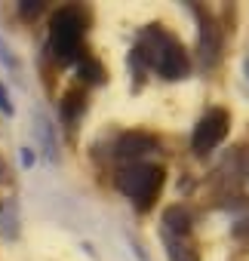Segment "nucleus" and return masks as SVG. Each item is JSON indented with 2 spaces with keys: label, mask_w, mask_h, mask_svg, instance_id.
<instances>
[{
  "label": "nucleus",
  "mask_w": 249,
  "mask_h": 261,
  "mask_svg": "<svg viewBox=\"0 0 249 261\" xmlns=\"http://www.w3.org/2000/svg\"><path fill=\"white\" fill-rule=\"evenodd\" d=\"M145 71H157L163 80H185L191 74V56L179 37H172L163 25H148L139 31L136 46L130 53Z\"/></svg>",
  "instance_id": "1"
},
{
  "label": "nucleus",
  "mask_w": 249,
  "mask_h": 261,
  "mask_svg": "<svg viewBox=\"0 0 249 261\" xmlns=\"http://www.w3.org/2000/svg\"><path fill=\"white\" fill-rule=\"evenodd\" d=\"M163 178L166 172L157 163H127L117 172V188L139 212H148L163 188Z\"/></svg>",
  "instance_id": "2"
},
{
  "label": "nucleus",
  "mask_w": 249,
  "mask_h": 261,
  "mask_svg": "<svg viewBox=\"0 0 249 261\" xmlns=\"http://www.w3.org/2000/svg\"><path fill=\"white\" fill-rule=\"evenodd\" d=\"M86 34V19L77 7H62L53 19H49V53L56 62L68 65L77 62L80 56V43Z\"/></svg>",
  "instance_id": "3"
},
{
  "label": "nucleus",
  "mask_w": 249,
  "mask_h": 261,
  "mask_svg": "<svg viewBox=\"0 0 249 261\" xmlns=\"http://www.w3.org/2000/svg\"><path fill=\"white\" fill-rule=\"evenodd\" d=\"M228 126H231V114L225 108H209L197 126H194V136H191V148L197 154H209L215 151L225 139H228Z\"/></svg>",
  "instance_id": "4"
},
{
  "label": "nucleus",
  "mask_w": 249,
  "mask_h": 261,
  "mask_svg": "<svg viewBox=\"0 0 249 261\" xmlns=\"http://www.w3.org/2000/svg\"><path fill=\"white\" fill-rule=\"evenodd\" d=\"M194 13H197V22H200V59H203L206 68H212L221 56V28H218L212 13H206L200 7H194Z\"/></svg>",
  "instance_id": "5"
},
{
  "label": "nucleus",
  "mask_w": 249,
  "mask_h": 261,
  "mask_svg": "<svg viewBox=\"0 0 249 261\" xmlns=\"http://www.w3.org/2000/svg\"><path fill=\"white\" fill-rule=\"evenodd\" d=\"M157 148H160V142L151 133H123L114 145V157L123 163H139V157H145Z\"/></svg>",
  "instance_id": "6"
},
{
  "label": "nucleus",
  "mask_w": 249,
  "mask_h": 261,
  "mask_svg": "<svg viewBox=\"0 0 249 261\" xmlns=\"http://www.w3.org/2000/svg\"><path fill=\"white\" fill-rule=\"evenodd\" d=\"M160 233H169V237H191V215L188 209L182 206H169L160 218Z\"/></svg>",
  "instance_id": "7"
},
{
  "label": "nucleus",
  "mask_w": 249,
  "mask_h": 261,
  "mask_svg": "<svg viewBox=\"0 0 249 261\" xmlns=\"http://www.w3.org/2000/svg\"><path fill=\"white\" fill-rule=\"evenodd\" d=\"M160 237H163L169 261H200V255H197V249L188 237H169V233H160Z\"/></svg>",
  "instance_id": "8"
},
{
  "label": "nucleus",
  "mask_w": 249,
  "mask_h": 261,
  "mask_svg": "<svg viewBox=\"0 0 249 261\" xmlns=\"http://www.w3.org/2000/svg\"><path fill=\"white\" fill-rule=\"evenodd\" d=\"M59 111H62L65 123H77V117L86 111V92L83 89H68L59 101Z\"/></svg>",
  "instance_id": "9"
},
{
  "label": "nucleus",
  "mask_w": 249,
  "mask_h": 261,
  "mask_svg": "<svg viewBox=\"0 0 249 261\" xmlns=\"http://www.w3.org/2000/svg\"><path fill=\"white\" fill-rule=\"evenodd\" d=\"M77 77H80L83 83L95 86V83H102V80H105V68H102V62H98V59L83 56V59L77 62Z\"/></svg>",
  "instance_id": "10"
},
{
  "label": "nucleus",
  "mask_w": 249,
  "mask_h": 261,
  "mask_svg": "<svg viewBox=\"0 0 249 261\" xmlns=\"http://www.w3.org/2000/svg\"><path fill=\"white\" fill-rule=\"evenodd\" d=\"M34 133H37V139H40V145H43L46 157H49V160H56V142H53V123L46 120V114H37V117H34Z\"/></svg>",
  "instance_id": "11"
},
{
  "label": "nucleus",
  "mask_w": 249,
  "mask_h": 261,
  "mask_svg": "<svg viewBox=\"0 0 249 261\" xmlns=\"http://www.w3.org/2000/svg\"><path fill=\"white\" fill-rule=\"evenodd\" d=\"M40 10H43L40 0H22V4H19V16H22V19H34Z\"/></svg>",
  "instance_id": "12"
},
{
  "label": "nucleus",
  "mask_w": 249,
  "mask_h": 261,
  "mask_svg": "<svg viewBox=\"0 0 249 261\" xmlns=\"http://www.w3.org/2000/svg\"><path fill=\"white\" fill-rule=\"evenodd\" d=\"M234 237H237V240H243V243L249 246V221H240V224L234 227Z\"/></svg>",
  "instance_id": "13"
},
{
  "label": "nucleus",
  "mask_w": 249,
  "mask_h": 261,
  "mask_svg": "<svg viewBox=\"0 0 249 261\" xmlns=\"http://www.w3.org/2000/svg\"><path fill=\"white\" fill-rule=\"evenodd\" d=\"M0 111H4V114H13V101H10V95H7L4 86H0Z\"/></svg>",
  "instance_id": "14"
},
{
  "label": "nucleus",
  "mask_w": 249,
  "mask_h": 261,
  "mask_svg": "<svg viewBox=\"0 0 249 261\" xmlns=\"http://www.w3.org/2000/svg\"><path fill=\"white\" fill-rule=\"evenodd\" d=\"M34 163V154H31V148H22V166H31Z\"/></svg>",
  "instance_id": "15"
},
{
  "label": "nucleus",
  "mask_w": 249,
  "mask_h": 261,
  "mask_svg": "<svg viewBox=\"0 0 249 261\" xmlns=\"http://www.w3.org/2000/svg\"><path fill=\"white\" fill-rule=\"evenodd\" d=\"M240 166H243V175L249 178V151H243V157H240Z\"/></svg>",
  "instance_id": "16"
},
{
  "label": "nucleus",
  "mask_w": 249,
  "mask_h": 261,
  "mask_svg": "<svg viewBox=\"0 0 249 261\" xmlns=\"http://www.w3.org/2000/svg\"><path fill=\"white\" fill-rule=\"evenodd\" d=\"M246 71H249V62H246Z\"/></svg>",
  "instance_id": "17"
}]
</instances>
